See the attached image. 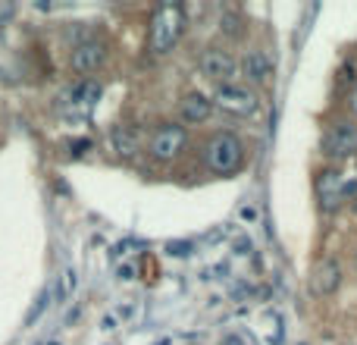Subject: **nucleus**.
Listing matches in <instances>:
<instances>
[{"label": "nucleus", "mask_w": 357, "mask_h": 345, "mask_svg": "<svg viewBox=\"0 0 357 345\" xmlns=\"http://www.w3.org/2000/svg\"><path fill=\"white\" fill-rule=\"evenodd\" d=\"M185 148V129L182 126H163L154 138H151V154L157 161H173Z\"/></svg>", "instance_id": "7"}, {"label": "nucleus", "mask_w": 357, "mask_h": 345, "mask_svg": "<svg viewBox=\"0 0 357 345\" xmlns=\"http://www.w3.org/2000/svg\"><path fill=\"white\" fill-rule=\"evenodd\" d=\"M73 148H75V151H73V154H82V151H85V148H88V142H75V145H73Z\"/></svg>", "instance_id": "18"}, {"label": "nucleus", "mask_w": 357, "mask_h": 345, "mask_svg": "<svg viewBox=\"0 0 357 345\" xmlns=\"http://www.w3.org/2000/svg\"><path fill=\"white\" fill-rule=\"evenodd\" d=\"M323 154L326 157H354L357 154V126L351 123H335L333 129L323 135Z\"/></svg>", "instance_id": "4"}, {"label": "nucleus", "mask_w": 357, "mask_h": 345, "mask_svg": "<svg viewBox=\"0 0 357 345\" xmlns=\"http://www.w3.org/2000/svg\"><path fill=\"white\" fill-rule=\"evenodd\" d=\"M104 63V44L100 41H85L73 50V69L75 73H94Z\"/></svg>", "instance_id": "9"}, {"label": "nucleus", "mask_w": 357, "mask_h": 345, "mask_svg": "<svg viewBox=\"0 0 357 345\" xmlns=\"http://www.w3.org/2000/svg\"><path fill=\"white\" fill-rule=\"evenodd\" d=\"M222 31H226V35H235V31H238V19H235V16H222Z\"/></svg>", "instance_id": "16"}, {"label": "nucleus", "mask_w": 357, "mask_h": 345, "mask_svg": "<svg viewBox=\"0 0 357 345\" xmlns=\"http://www.w3.org/2000/svg\"><path fill=\"white\" fill-rule=\"evenodd\" d=\"M197 66H201V75H207V79H216V82H226V79H232V75L238 73V63H235V57L226 54V50H220V47L204 50L201 60H197Z\"/></svg>", "instance_id": "5"}, {"label": "nucleus", "mask_w": 357, "mask_h": 345, "mask_svg": "<svg viewBox=\"0 0 357 345\" xmlns=\"http://www.w3.org/2000/svg\"><path fill=\"white\" fill-rule=\"evenodd\" d=\"M113 148L123 157H135L138 154V138L129 129H113Z\"/></svg>", "instance_id": "13"}, {"label": "nucleus", "mask_w": 357, "mask_h": 345, "mask_svg": "<svg viewBox=\"0 0 357 345\" xmlns=\"http://www.w3.org/2000/svg\"><path fill=\"white\" fill-rule=\"evenodd\" d=\"M351 110L357 113V88H354V94H351Z\"/></svg>", "instance_id": "19"}, {"label": "nucleus", "mask_w": 357, "mask_h": 345, "mask_svg": "<svg viewBox=\"0 0 357 345\" xmlns=\"http://www.w3.org/2000/svg\"><path fill=\"white\" fill-rule=\"evenodd\" d=\"M182 117L188 119V123H204V119L210 117V101L197 91L185 94L182 98Z\"/></svg>", "instance_id": "11"}, {"label": "nucleus", "mask_w": 357, "mask_h": 345, "mask_svg": "<svg viewBox=\"0 0 357 345\" xmlns=\"http://www.w3.org/2000/svg\"><path fill=\"white\" fill-rule=\"evenodd\" d=\"M317 198H320L323 210H335L339 207V201L345 198V182H342V172H320V179H317Z\"/></svg>", "instance_id": "8"}, {"label": "nucleus", "mask_w": 357, "mask_h": 345, "mask_svg": "<svg viewBox=\"0 0 357 345\" xmlns=\"http://www.w3.org/2000/svg\"><path fill=\"white\" fill-rule=\"evenodd\" d=\"M169 251H173V254H191V245H188V242H185V245H182V242H176V245H169Z\"/></svg>", "instance_id": "17"}, {"label": "nucleus", "mask_w": 357, "mask_h": 345, "mask_svg": "<svg viewBox=\"0 0 357 345\" xmlns=\"http://www.w3.org/2000/svg\"><path fill=\"white\" fill-rule=\"evenodd\" d=\"M182 29H185V10L178 3H163L160 10L154 13V19H151V50H154V54L173 50Z\"/></svg>", "instance_id": "1"}, {"label": "nucleus", "mask_w": 357, "mask_h": 345, "mask_svg": "<svg viewBox=\"0 0 357 345\" xmlns=\"http://www.w3.org/2000/svg\"><path fill=\"white\" fill-rule=\"evenodd\" d=\"M241 157H245V148L241 142L232 135V132H220V135L210 138L207 145V167L220 176H229L241 167Z\"/></svg>", "instance_id": "2"}, {"label": "nucleus", "mask_w": 357, "mask_h": 345, "mask_svg": "<svg viewBox=\"0 0 357 345\" xmlns=\"http://www.w3.org/2000/svg\"><path fill=\"white\" fill-rule=\"evenodd\" d=\"M69 98H73V107L88 110V107L100 98V85H98V82H82V85L73 88V94H69Z\"/></svg>", "instance_id": "12"}, {"label": "nucleus", "mask_w": 357, "mask_h": 345, "mask_svg": "<svg viewBox=\"0 0 357 345\" xmlns=\"http://www.w3.org/2000/svg\"><path fill=\"white\" fill-rule=\"evenodd\" d=\"M307 286L314 295H333V292L342 286V264L335 258H323L320 264L314 267V273H310Z\"/></svg>", "instance_id": "6"}, {"label": "nucleus", "mask_w": 357, "mask_h": 345, "mask_svg": "<svg viewBox=\"0 0 357 345\" xmlns=\"http://www.w3.org/2000/svg\"><path fill=\"white\" fill-rule=\"evenodd\" d=\"M47 292H41V298H38V304H35V308H31V314H29V323H35L38 321V314H41V311H44V304H47Z\"/></svg>", "instance_id": "15"}, {"label": "nucleus", "mask_w": 357, "mask_h": 345, "mask_svg": "<svg viewBox=\"0 0 357 345\" xmlns=\"http://www.w3.org/2000/svg\"><path fill=\"white\" fill-rule=\"evenodd\" d=\"M245 75L251 82H270V75H273L270 54H266V50H251V54L245 57Z\"/></svg>", "instance_id": "10"}, {"label": "nucleus", "mask_w": 357, "mask_h": 345, "mask_svg": "<svg viewBox=\"0 0 357 345\" xmlns=\"http://www.w3.org/2000/svg\"><path fill=\"white\" fill-rule=\"evenodd\" d=\"M213 104L220 107L222 113H229V117H251V113L257 110V94H254L251 88H245V85L229 82V85H220Z\"/></svg>", "instance_id": "3"}, {"label": "nucleus", "mask_w": 357, "mask_h": 345, "mask_svg": "<svg viewBox=\"0 0 357 345\" xmlns=\"http://www.w3.org/2000/svg\"><path fill=\"white\" fill-rule=\"evenodd\" d=\"M75 286H79V277H75L73 267H66V270L60 273V289H56V298H60V302H69L73 292H75Z\"/></svg>", "instance_id": "14"}]
</instances>
